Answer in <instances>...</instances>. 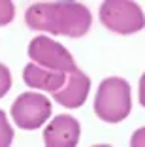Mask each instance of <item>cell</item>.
I'll return each instance as SVG.
<instances>
[{
	"label": "cell",
	"mask_w": 145,
	"mask_h": 147,
	"mask_svg": "<svg viewBox=\"0 0 145 147\" xmlns=\"http://www.w3.org/2000/svg\"><path fill=\"white\" fill-rule=\"evenodd\" d=\"M132 108L130 98V85L121 78H107L100 83L96 98H94V111L106 123H121L128 117Z\"/></svg>",
	"instance_id": "2"
},
{
	"label": "cell",
	"mask_w": 145,
	"mask_h": 147,
	"mask_svg": "<svg viewBox=\"0 0 145 147\" xmlns=\"http://www.w3.org/2000/svg\"><path fill=\"white\" fill-rule=\"evenodd\" d=\"M79 132V123L72 115H59L47 125L43 140L47 147H76Z\"/></svg>",
	"instance_id": "7"
},
{
	"label": "cell",
	"mask_w": 145,
	"mask_h": 147,
	"mask_svg": "<svg viewBox=\"0 0 145 147\" xmlns=\"http://www.w3.org/2000/svg\"><path fill=\"white\" fill-rule=\"evenodd\" d=\"M28 57L32 62L47 70H57V72H72L76 70V61L70 55V51L64 47L62 43L47 36H38L30 42L28 45Z\"/></svg>",
	"instance_id": "4"
},
{
	"label": "cell",
	"mask_w": 145,
	"mask_h": 147,
	"mask_svg": "<svg viewBox=\"0 0 145 147\" xmlns=\"http://www.w3.org/2000/svg\"><path fill=\"white\" fill-rule=\"evenodd\" d=\"M15 17V6L11 0H0V26L9 25Z\"/></svg>",
	"instance_id": "10"
},
{
	"label": "cell",
	"mask_w": 145,
	"mask_h": 147,
	"mask_svg": "<svg viewBox=\"0 0 145 147\" xmlns=\"http://www.w3.org/2000/svg\"><path fill=\"white\" fill-rule=\"evenodd\" d=\"M51 115V102L38 92H23L11 106V117L23 130H36Z\"/></svg>",
	"instance_id": "5"
},
{
	"label": "cell",
	"mask_w": 145,
	"mask_h": 147,
	"mask_svg": "<svg viewBox=\"0 0 145 147\" xmlns=\"http://www.w3.org/2000/svg\"><path fill=\"white\" fill-rule=\"evenodd\" d=\"M11 89V74H9L8 66L0 64V98Z\"/></svg>",
	"instance_id": "11"
},
{
	"label": "cell",
	"mask_w": 145,
	"mask_h": 147,
	"mask_svg": "<svg viewBox=\"0 0 145 147\" xmlns=\"http://www.w3.org/2000/svg\"><path fill=\"white\" fill-rule=\"evenodd\" d=\"M89 91H90V79L79 68H76L72 72H68L64 85L60 87L59 91L53 92V98L60 106H64V108L76 109V108L85 104L87 96H89Z\"/></svg>",
	"instance_id": "6"
},
{
	"label": "cell",
	"mask_w": 145,
	"mask_h": 147,
	"mask_svg": "<svg viewBox=\"0 0 145 147\" xmlns=\"http://www.w3.org/2000/svg\"><path fill=\"white\" fill-rule=\"evenodd\" d=\"M25 21L32 30L68 38H81L89 32L92 15L87 6L77 2H59V4L40 2L26 9Z\"/></svg>",
	"instance_id": "1"
},
{
	"label": "cell",
	"mask_w": 145,
	"mask_h": 147,
	"mask_svg": "<svg viewBox=\"0 0 145 147\" xmlns=\"http://www.w3.org/2000/svg\"><path fill=\"white\" fill-rule=\"evenodd\" d=\"M23 79L28 87L32 89H42V91L55 92L66 81V72H57V70H47L42 66L30 62L23 70Z\"/></svg>",
	"instance_id": "8"
},
{
	"label": "cell",
	"mask_w": 145,
	"mask_h": 147,
	"mask_svg": "<svg viewBox=\"0 0 145 147\" xmlns=\"http://www.w3.org/2000/svg\"><path fill=\"white\" fill-rule=\"evenodd\" d=\"M100 21L107 30L117 34H134L145 25L143 11L132 0H104L100 6Z\"/></svg>",
	"instance_id": "3"
},
{
	"label": "cell",
	"mask_w": 145,
	"mask_h": 147,
	"mask_svg": "<svg viewBox=\"0 0 145 147\" xmlns=\"http://www.w3.org/2000/svg\"><path fill=\"white\" fill-rule=\"evenodd\" d=\"M13 142V130L8 123L6 113L0 109V147H8Z\"/></svg>",
	"instance_id": "9"
}]
</instances>
